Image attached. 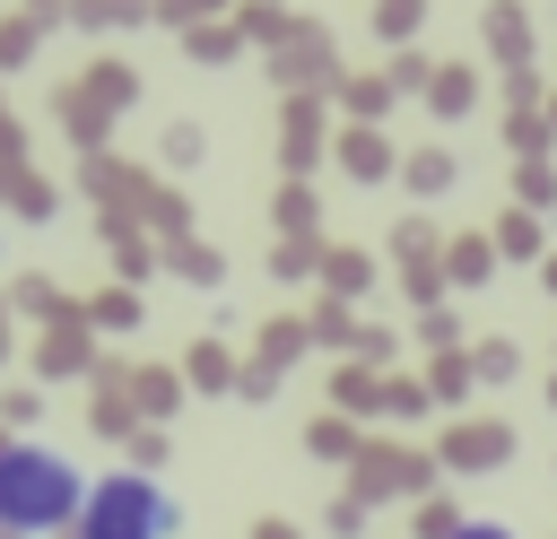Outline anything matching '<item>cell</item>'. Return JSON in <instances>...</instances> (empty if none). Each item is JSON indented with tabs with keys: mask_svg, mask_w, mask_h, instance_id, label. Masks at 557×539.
<instances>
[{
	"mask_svg": "<svg viewBox=\"0 0 557 539\" xmlns=\"http://www.w3.org/2000/svg\"><path fill=\"white\" fill-rule=\"evenodd\" d=\"M174 522H183L174 496L157 478H139V469H113V478H96L78 496V539H165Z\"/></svg>",
	"mask_w": 557,
	"mask_h": 539,
	"instance_id": "2",
	"label": "cell"
},
{
	"mask_svg": "<svg viewBox=\"0 0 557 539\" xmlns=\"http://www.w3.org/2000/svg\"><path fill=\"white\" fill-rule=\"evenodd\" d=\"M78 496H87V478H78L61 452H44V443H9V452H0V539H44V530H61V522L78 513Z\"/></svg>",
	"mask_w": 557,
	"mask_h": 539,
	"instance_id": "1",
	"label": "cell"
},
{
	"mask_svg": "<svg viewBox=\"0 0 557 539\" xmlns=\"http://www.w3.org/2000/svg\"><path fill=\"white\" fill-rule=\"evenodd\" d=\"M470 539H479V530H470ZM487 539H505V530H487Z\"/></svg>",
	"mask_w": 557,
	"mask_h": 539,
	"instance_id": "3",
	"label": "cell"
}]
</instances>
